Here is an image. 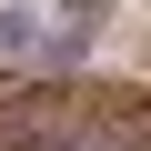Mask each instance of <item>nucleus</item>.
I'll use <instances>...</instances> for the list:
<instances>
[{
	"label": "nucleus",
	"instance_id": "1",
	"mask_svg": "<svg viewBox=\"0 0 151 151\" xmlns=\"http://www.w3.org/2000/svg\"><path fill=\"white\" fill-rule=\"evenodd\" d=\"M50 30L60 20H40V0H0V60H50Z\"/></svg>",
	"mask_w": 151,
	"mask_h": 151
}]
</instances>
